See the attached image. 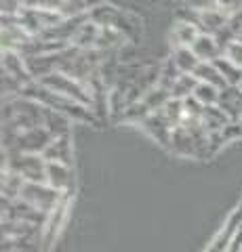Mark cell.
<instances>
[{
  "label": "cell",
  "instance_id": "1",
  "mask_svg": "<svg viewBox=\"0 0 242 252\" xmlns=\"http://www.w3.org/2000/svg\"><path fill=\"white\" fill-rule=\"evenodd\" d=\"M21 97H28L36 101V103H40L44 107L53 109V112H59L68 116L69 120H76V122H97V116L93 114V109L89 105H82L78 103V101H72L64 97V94H57L53 93L51 89H46L44 84L32 80L30 84H26L21 89Z\"/></svg>",
  "mask_w": 242,
  "mask_h": 252
},
{
  "label": "cell",
  "instance_id": "2",
  "mask_svg": "<svg viewBox=\"0 0 242 252\" xmlns=\"http://www.w3.org/2000/svg\"><path fill=\"white\" fill-rule=\"evenodd\" d=\"M46 166L49 162L40 154H21V152H4V166L19 175L26 183H46Z\"/></svg>",
  "mask_w": 242,
  "mask_h": 252
},
{
  "label": "cell",
  "instance_id": "3",
  "mask_svg": "<svg viewBox=\"0 0 242 252\" xmlns=\"http://www.w3.org/2000/svg\"><path fill=\"white\" fill-rule=\"evenodd\" d=\"M44 84L46 89H51L53 93L57 94H64V97L72 99V101H78V103L82 105H93V94H91V86L84 84L80 80H76V78L68 76V74H61V72H53L49 76L40 78V80H36Z\"/></svg>",
  "mask_w": 242,
  "mask_h": 252
},
{
  "label": "cell",
  "instance_id": "4",
  "mask_svg": "<svg viewBox=\"0 0 242 252\" xmlns=\"http://www.w3.org/2000/svg\"><path fill=\"white\" fill-rule=\"evenodd\" d=\"M64 198L66 195L57 191V189H53L49 183H23L19 193V200L32 204L38 210H42L44 215H51Z\"/></svg>",
  "mask_w": 242,
  "mask_h": 252
},
{
  "label": "cell",
  "instance_id": "5",
  "mask_svg": "<svg viewBox=\"0 0 242 252\" xmlns=\"http://www.w3.org/2000/svg\"><path fill=\"white\" fill-rule=\"evenodd\" d=\"M139 126H141V128L156 141V143H160L162 147L169 149L171 137H173V124H171V120L167 118L165 109H158V112L150 114Z\"/></svg>",
  "mask_w": 242,
  "mask_h": 252
},
{
  "label": "cell",
  "instance_id": "6",
  "mask_svg": "<svg viewBox=\"0 0 242 252\" xmlns=\"http://www.w3.org/2000/svg\"><path fill=\"white\" fill-rule=\"evenodd\" d=\"M69 200H72V195H66L64 200H61V204L55 208L49 215V220H46L44 229H42V240H44V252L49 250L53 244H55L57 235L61 233V229H64L66 220H68V208H69Z\"/></svg>",
  "mask_w": 242,
  "mask_h": 252
},
{
  "label": "cell",
  "instance_id": "7",
  "mask_svg": "<svg viewBox=\"0 0 242 252\" xmlns=\"http://www.w3.org/2000/svg\"><path fill=\"white\" fill-rule=\"evenodd\" d=\"M46 183H49L53 189L61 191L64 195H72L74 187H76V179H74L72 166L49 162V166H46Z\"/></svg>",
  "mask_w": 242,
  "mask_h": 252
},
{
  "label": "cell",
  "instance_id": "8",
  "mask_svg": "<svg viewBox=\"0 0 242 252\" xmlns=\"http://www.w3.org/2000/svg\"><path fill=\"white\" fill-rule=\"evenodd\" d=\"M194 23L200 28L202 34H210V36H217L221 30L228 28L230 23V17L225 15L223 11H219L215 6V9H202L198 13V17L194 19Z\"/></svg>",
  "mask_w": 242,
  "mask_h": 252
},
{
  "label": "cell",
  "instance_id": "9",
  "mask_svg": "<svg viewBox=\"0 0 242 252\" xmlns=\"http://www.w3.org/2000/svg\"><path fill=\"white\" fill-rule=\"evenodd\" d=\"M42 158L46 162H55V164H66V166H72V139L69 135L64 137H55L51 141V145L42 152Z\"/></svg>",
  "mask_w": 242,
  "mask_h": 252
},
{
  "label": "cell",
  "instance_id": "10",
  "mask_svg": "<svg viewBox=\"0 0 242 252\" xmlns=\"http://www.w3.org/2000/svg\"><path fill=\"white\" fill-rule=\"evenodd\" d=\"M217 107L228 116L230 122H240V116H242V91L238 86H228L223 89L219 94V103Z\"/></svg>",
  "mask_w": 242,
  "mask_h": 252
},
{
  "label": "cell",
  "instance_id": "11",
  "mask_svg": "<svg viewBox=\"0 0 242 252\" xmlns=\"http://www.w3.org/2000/svg\"><path fill=\"white\" fill-rule=\"evenodd\" d=\"M192 51L202 63H213L215 59H219L223 55L219 42H217V38L210 36V34H200L196 38V42L192 44Z\"/></svg>",
  "mask_w": 242,
  "mask_h": 252
},
{
  "label": "cell",
  "instance_id": "12",
  "mask_svg": "<svg viewBox=\"0 0 242 252\" xmlns=\"http://www.w3.org/2000/svg\"><path fill=\"white\" fill-rule=\"evenodd\" d=\"M202 34L200 28L194 21H179L173 28V40H175V49L179 46H185V49H192V44L196 42V38Z\"/></svg>",
  "mask_w": 242,
  "mask_h": 252
},
{
  "label": "cell",
  "instance_id": "13",
  "mask_svg": "<svg viewBox=\"0 0 242 252\" xmlns=\"http://www.w3.org/2000/svg\"><path fill=\"white\" fill-rule=\"evenodd\" d=\"M194 78H196L198 82L217 86L219 91L228 89V82H225V78L221 76V72L217 69L215 63H200V65L196 67V72H194Z\"/></svg>",
  "mask_w": 242,
  "mask_h": 252
},
{
  "label": "cell",
  "instance_id": "14",
  "mask_svg": "<svg viewBox=\"0 0 242 252\" xmlns=\"http://www.w3.org/2000/svg\"><path fill=\"white\" fill-rule=\"evenodd\" d=\"M171 59L175 61V65H177V69L181 74H194V72H196V67L202 63L196 55H194V51L185 49V46H179V49H175L173 57H171Z\"/></svg>",
  "mask_w": 242,
  "mask_h": 252
},
{
  "label": "cell",
  "instance_id": "15",
  "mask_svg": "<svg viewBox=\"0 0 242 252\" xmlns=\"http://www.w3.org/2000/svg\"><path fill=\"white\" fill-rule=\"evenodd\" d=\"M217 69L221 72V76L225 78V82H228V86H240L242 82V67H238L234 61H230L225 55H221L219 59L213 61Z\"/></svg>",
  "mask_w": 242,
  "mask_h": 252
},
{
  "label": "cell",
  "instance_id": "16",
  "mask_svg": "<svg viewBox=\"0 0 242 252\" xmlns=\"http://www.w3.org/2000/svg\"><path fill=\"white\" fill-rule=\"evenodd\" d=\"M196 86H198V80L194 78V74H181L175 80L173 89H171V94H173V99L185 101V99H190L192 94H194Z\"/></svg>",
  "mask_w": 242,
  "mask_h": 252
},
{
  "label": "cell",
  "instance_id": "17",
  "mask_svg": "<svg viewBox=\"0 0 242 252\" xmlns=\"http://www.w3.org/2000/svg\"><path fill=\"white\" fill-rule=\"evenodd\" d=\"M219 94H221V91L217 89V86L198 82L196 91H194V94H192V99H196L202 107H213V105L219 103Z\"/></svg>",
  "mask_w": 242,
  "mask_h": 252
},
{
  "label": "cell",
  "instance_id": "18",
  "mask_svg": "<svg viewBox=\"0 0 242 252\" xmlns=\"http://www.w3.org/2000/svg\"><path fill=\"white\" fill-rule=\"evenodd\" d=\"M215 2H217V9L223 11L230 19L242 13V0H215Z\"/></svg>",
  "mask_w": 242,
  "mask_h": 252
},
{
  "label": "cell",
  "instance_id": "19",
  "mask_svg": "<svg viewBox=\"0 0 242 252\" xmlns=\"http://www.w3.org/2000/svg\"><path fill=\"white\" fill-rule=\"evenodd\" d=\"M223 55L228 57L230 61H234L238 67H242V40H234L228 49L223 51Z\"/></svg>",
  "mask_w": 242,
  "mask_h": 252
},
{
  "label": "cell",
  "instance_id": "20",
  "mask_svg": "<svg viewBox=\"0 0 242 252\" xmlns=\"http://www.w3.org/2000/svg\"><path fill=\"white\" fill-rule=\"evenodd\" d=\"M238 89H240V91H242V82H240V86H238Z\"/></svg>",
  "mask_w": 242,
  "mask_h": 252
},
{
  "label": "cell",
  "instance_id": "21",
  "mask_svg": "<svg viewBox=\"0 0 242 252\" xmlns=\"http://www.w3.org/2000/svg\"><path fill=\"white\" fill-rule=\"evenodd\" d=\"M240 126H242V116H240Z\"/></svg>",
  "mask_w": 242,
  "mask_h": 252
}]
</instances>
